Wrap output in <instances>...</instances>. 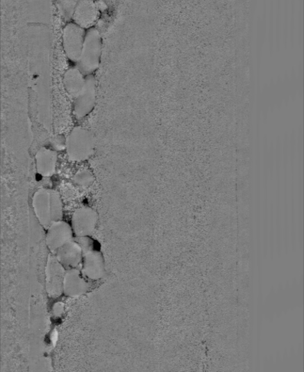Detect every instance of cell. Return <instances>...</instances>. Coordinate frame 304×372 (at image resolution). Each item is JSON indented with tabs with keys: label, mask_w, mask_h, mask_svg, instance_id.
Segmentation results:
<instances>
[{
	"label": "cell",
	"mask_w": 304,
	"mask_h": 372,
	"mask_svg": "<svg viewBox=\"0 0 304 372\" xmlns=\"http://www.w3.org/2000/svg\"><path fill=\"white\" fill-rule=\"evenodd\" d=\"M102 39L99 31L94 27L87 30L85 43L77 67L85 76L93 74L100 66Z\"/></svg>",
	"instance_id": "6da1fadb"
},
{
	"label": "cell",
	"mask_w": 304,
	"mask_h": 372,
	"mask_svg": "<svg viewBox=\"0 0 304 372\" xmlns=\"http://www.w3.org/2000/svg\"><path fill=\"white\" fill-rule=\"evenodd\" d=\"M95 147V138L88 129L82 127H74L67 138V152L73 161H84L92 156Z\"/></svg>",
	"instance_id": "7a4b0ae2"
},
{
	"label": "cell",
	"mask_w": 304,
	"mask_h": 372,
	"mask_svg": "<svg viewBox=\"0 0 304 372\" xmlns=\"http://www.w3.org/2000/svg\"><path fill=\"white\" fill-rule=\"evenodd\" d=\"M87 30L69 22L62 31L64 52L72 62L77 63L81 56Z\"/></svg>",
	"instance_id": "3957f363"
},
{
	"label": "cell",
	"mask_w": 304,
	"mask_h": 372,
	"mask_svg": "<svg viewBox=\"0 0 304 372\" xmlns=\"http://www.w3.org/2000/svg\"><path fill=\"white\" fill-rule=\"evenodd\" d=\"M67 269L52 253L47 258L46 266V289L47 295L56 298L63 293V281Z\"/></svg>",
	"instance_id": "277c9868"
},
{
	"label": "cell",
	"mask_w": 304,
	"mask_h": 372,
	"mask_svg": "<svg viewBox=\"0 0 304 372\" xmlns=\"http://www.w3.org/2000/svg\"><path fill=\"white\" fill-rule=\"evenodd\" d=\"M96 95H97L96 79L93 74L87 75L83 90L75 99L74 112L77 119L85 118L90 114L95 106Z\"/></svg>",
	"instance_id": "5b68a950"
},
{
	"label": "cell",
	"mask_w": 304,
	"mask_h": 372,
	"mask_svg": "<svg viewBox=\"0 0 304 372\" xmlns=\"http://www.w3.org/2000/svg\"><path fill=\"white\" fill-rule=\"evenodd\" d=\"M74 238L71 225L66 221H53L47 229L46 244L51 252L55 254L60 248Z\"/></svg>",
	"instance_id": "8992f818"
},
{
	"label": "cell",
	"mask_w": 304,
	"mask_h": 372,
	"mask_svg": "<svg viewBox=\"0 0 304 372\" xmlns=\"http://www.w3.org/2000/svg\"><path fill=\"white\" fill-rule=\"evenodd\" d=\"M99 220L98 213L89 207L76 209L71 218V227L75 236H90Z\"/></svg>",
	"instance_id": "52a82bcc"
},
{
	"label": "cell",
	"mask_w": 304,
	"mask_h": 372,
	"mask_svg": "<svg viewBox=\"0 0 304 372\" xmlns=\"http://www.w3.org/2000/svg\"><path fill=\"white\" fill-rule=\"evenodd\" d=\"M32 205L40 223L45 229L49 228L53 223L51 189L40 188L37 191L32 199Z\"/></svg>",
	"instance_id": "ba28073f"
},
{
	"label": "cell",
	"mask_w": 304,
	"mask_h": 372,
	"mask_svg": "<svg viewBox=\"0 0 304 372\" xmlns=\"http://www.w3.org/2000/svg\"><path fill=\"white\" fill-rule=\"evenodd\" d=\"M99 15L100 12L94 0H81L74 9L71 21L88 30L97 22Z\"/></svg>",
	"instance_id": "9c48e42d"
},
{
	"label": "cell",
	"mask_w": 304,
	"mask_h": 372,
	"mask_svg": "<svg viewBox=\"0 0 304 372\" xmlns=\"http://www.w3.org/2000/svg\"><path fill=\"white\" fill-rule=\"evenodd\" d=\"M79 268L67 269L63 281V294L69 298H78L87 293L90 284Z\"/></svg>",
	"instance_id": "30bf717a"
},
{
	"label": "cell",
	"mask_w": 304,
	"mask_h": 372,
	"mask_svg": "<svg viewBox=\"0 0 304 372\" xmlns=\"http://www.w3.org/2000/svg\"><path fill=\"white\" fill-rule=\"evenodd\" d=\"M81 268L84 276L87 280L98 281L103 279L106 273L103 254L96 250L84 254Z\"/></svg>",
	"instance_id": "8fae6325"
},
{
	"label": "cell",
	"mask_w": 304,
	"mask_h": 372,
	"mask_svg": "<svg viewBox=\"0 0 304 372\" xmlns=\"http://www.w3.org/2000/svg\"><path fill=\"white\" fill-rule=\"evenodd\" d=\"M55 254L67 270L78 268L82 266L84 252L74 240L60 248Z\"/></svg>",
	"instance_id": "7c38bea8"
},
{
	"label": "cell",
	"mask_w": 304,
	"mask_h": 372,
	"mask_svg": "<svg viewBox=\"0 0 304 372\" xmlns=\"http://www.w3.org/2000/svg\"><path fill=\"white\" fill-rule=\"evenodd\" d=\"M36 168L37 172L43 177H51L56 170L58 155L56 151L41 148L37 153Z\"/></svg>",
	"instance_id": "4fadbf2b"
},
{
	"label": "cell",
	"mask_w": 304,
	"mask_h": 372,
	"mask_svg": "<svg viewBox=\"0 0 304 372\" xmlns=\"http://www.w3.org/2000/svg\"><path fill=\"white\" fill-rule=\"evenodd\" d=\"M86 76L76 67L69 69L63 76V85L68 94L76 99L83 90Z\"/></svg>",
	"instance_id": "5bb4252c"
},
{
	"label": "cell",
	"mask_w": 304,
	"mask_h": 372,
	"mask_svg": "<svg viewBox=\"0 0 304 372\" xmlns=\"http://www.w3.org/2000/svg\"><path fill=\"white\" fill-rule=\"evenodd\" d=\"M80 1L81 0H56L58 10L64 22L71 21L74 9Z\"/></svg>",
	"instance_id": "9a60e30c"
},
{
	"label": "cell",
	"mask_w": 304,
	"mask_h": 372,
	"mask_svg": "<svg viewBox=\"0 0 304 372\" xmlns=\"http://www.w3.org/2000/svg\"><path fill=\"white\" fill-rule=\"evenodd\" d=\"M51 197L53 222L61 220L63 217V206L60 193L56 190L51 189Z\"/></svg>",
	"instance_id": "2e32d148"
},
{
	"label": "cell",
	"mask_w": 304,
	"mask_h": 372,
	"mask_svg": "<svg viewBox=\"0 0 304 372\" xmlns=\"http://www.w3.org/2000/svg\"><path fill=\"white\" fill-rule=\"evenodd\" d=\"M94 177L88 170H82L77 172L74 176V183L81 187H88L92 184Z\"/></svg>",
	"instance_id": "e0dca14e"
},
{
	"label": "cell",
	"mask_w": 304,
	"mask_h": 372,
	"mask_svg": "<svg viewBox=\"0 0 304 372\" xmlns=\"http://www.w3.org/2000/svg\"><path fill=\"white\" fill-rule=\"evenodd\" d=\"M74 240L82 248L84 254L94 250V241L90 236H74Z\"/></svg>",
	"instance_id": "ac0fdd59"
},
{
	"label": "cell",
	"mask_w": 304,
	"mask_h": 372,
	"mask_svg": "<svg viewBox=\"0 0 304 372\" xmlns=\"http://www.w3.org/2000/svg\"><path fill=\"white\" fill-rule=\"evenodd\" d=\"M51 144L56 151L65 150L67 149V138L62 136H57L53 138Z\"/></svg>",
	"instance_id": "d6986e66"
}]
</instances>
